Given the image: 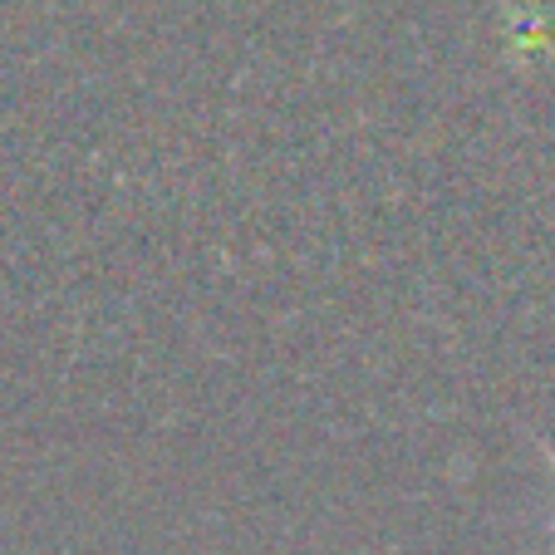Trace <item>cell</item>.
Wrapping results in <instances>:
<instances>
[{
  "label": "cell",
  "instance_id": "obj_1",
  "mask_svg": "<svg viewBox=\"0 0 555 555\" xmlns=\"http://www.w3.org/2000/svg\"><path fill=\"white\" fill-rule=\"evenodd\" d=\"M535 452H541V457L551 462V472H555V448H551V442H545V438H535Z\"/></svg>",
  "mask_w": 555,
  "mask_h": 555
}]
</instances>
